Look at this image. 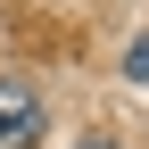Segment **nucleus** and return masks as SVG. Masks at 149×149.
Returning a JSON list of instances; mask_svg holds the SVG:
<instances>
[{"mask_svg": "<svg viewBox=\"0 0 149 149\" xmlns=\"http://www.w3.org/2000/svg\"><path fill=\"white\" fill-rule=\"evenodd\" d=\"M33 141H42V91L8 74L0 83V149H33Z\"/></svg>", "mask_w": 149, "mask_h": 149, "instance_id": "nucleus-1", "label": "nucleus"}, {"mask_svg": "<svg viewBox=\"0 0 149 149\" xmlns=\"http://www.w3.org/2000/svg\"><path fill=\"white\" fill-rule=\"evenodd\" d=\"M83 149H116V141H108V133H91V141H83Z\"/></svg>", "mask_w": 149, "mask_h": 149, "instance_id": "nucleus-3", "label": "nucleus"}, {"mask_svg": "<svg viewBox=\"0 0 149 149\" xmlns=\"http://www.w3.org/2000/svg\"><path fill=\"white\" fill-rule=\"evenodd\" d=\"M124 74H133V83H149V33H141L133 50H124Z\"/></svg>", "mask_w": 149, "mask_h": 149, "instance_id": "nucleus-2", "label": "nucleus"}]
</instances>
